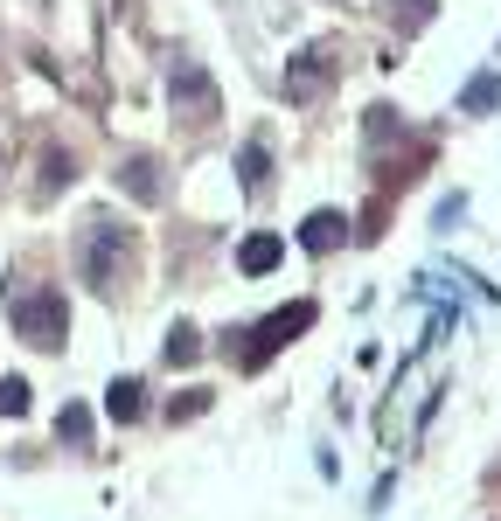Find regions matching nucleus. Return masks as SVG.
I'll list each match as a JSON object with an SVG mask.
<instances>
[{"instance_id": "423d86ee", "label": "nucleus", "mask_w": 501, "mask_h": 521, "mask_svg": "<svg viewBox=\"0 0 501 521\" xmlns=\"http://www.w3.org/2000/svg\"><path fill=\"white\" fill-rule=\"evenodd\" d=\"M341 237H348V216H341V209H314V216L300 223V244H307L314 258H328Z\"/></svg>"}, {"instance_id": "1a4fd4ad", "label": "nucleus", "mask_w": 501, "mask_h": 521, "mask_svg": "<svg viewBox=\"0 0 501 521\" xmlns=\"http://www.w3.org/2000/svg\"><path fill=\"white\" fill-rule=\"evenodd\" d=\"M140 410H147V383H140V376H119V383L105 390V417H112V424H133Z\"/></svg>"}, {"instance_id": "2eb2a0df", "label": "nucleus", "mask_w": 501, "mask_h": 521, "mask_svg": "<svg viewBox=\"0 0 501 521\" xmlns=\"http://www.w3.org/2000/svg\"><path fill=\"white\" fill-rule=\"evenodd\" d=\"M56 438H63V445H84V438H91V417H84V403H63V417H56Z\"/></svg>"}, {"instance_id": "a211bd4d", "label": "nucleus", "mask_w": 501, "mask_h": 521, "mask_svg": "<svg viewBox=\"0 0 501 521\" xmlns=\"http://www.w3.org/2000/svg\"><path fill=\"white\" fill-rule=\"evenodd\" d=\"M383 223H390V195H376V202L362 209V230H355V237H362V244H376V237H383Z\"/></svg>"}, {"instance_id": "39448f33", "label": "nucleus", "mask_w": 501, "mask_h": 521, "mask_svg": "<svg viewBox=\"0 0 501 521\" xmlns=\"http://www.w3.org/2000/svg\"><path fill=\"white\" fill-rule=\"evenodd\" d=\"M341 49L334 42H307L293 63H286V105H314L321 91H328L334 77H341V63H334Z\"/></svg>"}, {"instance_id": "9b49d317", "label": "nucleus", "mask_w": 501, "mask_h": 521, "mask_svg": "<svg viewBox=\"0 0 501 521\" xmlns=\"http://www.w3.org/2000/svg\"><path fill=\"white\" fill-rule=\"evenodd\" d=\"M70 181H77V160H70V153H56V146H49V153H42V188H35V195H42V202H49V195H56V188H70Z\"/></svg>"}, {"instance_id": "f8f14e48", "label": "nucleus", "mask_w": 501, "mask_h": 521, "mask_svg": "<svg viewBox=\"0 0 501 521\" xmlns=\"http://www.w3.org/2000/svg\"><path fill=\"white\" fill-rule=\"evenodd\" d=\"M195 355H202V334H195L188 320H174V327H167V362H174V369H188Z\"/></svg>"}, {"instance_id": "9d476101", "label": "nucleus", "mask_w": 501, "mask_h": 521, "mask_svg": "<svg viewBox=\"0 0 501 521\" xmlns=\"http://www.w3.org/2000/svg\"><path fill=\"white\" fill-rule=\"evenodd\" d=\"M460 112L467 119H488V112H501V77L488 70V77H474L467 91H460Z\"/></svg>"}, {"instance_id": "20e7f679", "label": "nucleus", "mask_w": 501, "mask_h": 521, "mask_svg": "<svg viewBox=\"0 0 501 521\" xmlns=\"http://www.w3.org/2000/svg\"><path fill=\"white\" fill-rule=\"evenodd\" d=\"M167 105H174V119L188 132H202L209 119H223V91H216V77L202 70V63H174V77H167Z\"/></svg>"}, {"instance_id": "ddd939ff", "label": "nucleus", "mask_w": 501, "mask_h": 521, "mask_svg": "<svg viewBox=\"0 0 501 521\" xmlns=\"http://www.w3.org/2000/svg\"><path fill=\"white\" fill-rule=\"evenodd\" d=\"M432 7H439V0H390V28H397V35H418V28L432 21Z\"/></svg>"}, {"instance_id": "f03ea898", "label": "nucleus", "mask_w": 501, "mask_h": 521, "mask_svg": "<svg viewBox=\"0 0 501 521\" xmlns=\"http://www.w3.org/2000/svg\"><path fill=\"white\" fill-rule=\"evenodd\" d=\"M314 320H321V306H314V299H293V306L265 313L258 327H244V341H251V348H244L237 362H244V369H265V362H272L279 348H293V341H300V334H307Z\"/></svg>"}, {"instance_id": "0eeeda50", "label": "nucleus", "mask_w": 501, "mask_h": 521, "mask_svg": "<svg viewBox=\"0 0 501 521\" xmlns=\"http://www.w3.org/2000/svg\"><path fill=\"white\" fill-rule=\"evenodd\" d=\"M119 188H126L133 202H161V160H154V153H133V160L119 167Z\"/></svg>"}, {"instance_id": "6e6552de", "label": "nucleus", "mask_w": 501, "mask_h": 521, "mask_svg": "<svg viewBox=\"0 0 501 521\" xmlns=\"http://www.w3.org/2000/svg\"><path fill=\"white\" fill-rule=\"evenodd\" d=\"M279 258H286V244H279L272 230H258V237H244V244H237V271H244V278H265Z\"/></svg>"}, {"instance_id": "dca6fc26", "label": "nucleus", "mask_w": 501, "mask_h": 521, "mask_svg": "<svg viewBox=\"0 0 501 521\" xmlns=\"http://www.w3.org/2000/svg\"><path fill=\"white\" fill-rule=\"evenodd\" d=\"M209 396H216V390H181L174 403H167V424H188V417H202V410H209Z\"/></svg>"}, {"instance_id": "f257e3e1", "label": "nucleus", "mask_w": 501, "mask_h": 521, "mask_svg": "<svg viewBox=\"0 0 501 521\" xmlns=\"http://www.w3.org/2000/svg\"><path fill=\"white\" fill-rule=\"evenodd\" d=\"M133 264H140V237H133L126 223H112V216L84 223V251H77L84 285H98V292H119V285H133Z\"/></svg>"}, {"instance_id": "4468645a", "label": "nucleus", "mask_w": 501, "mask_h": 521, "mask_svg": "<svg viewBox=\"0 0 501 521\" xmlns=\"http://www.w3.org/2000/svg\"><path fill=\"white\" fill-rule=\"evenodd\" d=\"M237 174H244V188H251V195H258V188H265V174H272V153H265V146H258V139H251V146H244V153H237Z\"/></svg>"}, {"instance_id": "7ed1b4c3", "label": "nucleus", "mask_w": 501, "mask_h": 521, "mask_svg": "<svg viewBox=\"0 0 501 521\" xmlns=\"http://www.w3.org/2000/svg\"><path fill=\"white\" fill-rule=\"evenodd\" d=\"M7 320H14V334H21L28 348H63V334H70V306H63V292H56V285L21 292V299L7 306Z\"/></svg>"}, {"instance_id": "f3484780", "label": "nucleus", "mask_w": 501, "mask_h": 521, "mask_svg": "<svg viewBox=\"0 0 501 521\" xmlns=\"http://www.w3.org/2000/svg\"><path fill=\"white\" fill-rule=\"evenodd\" d=\"M0 417H28V383L21 376H0Z\"/></svg>"}]
</instances>
